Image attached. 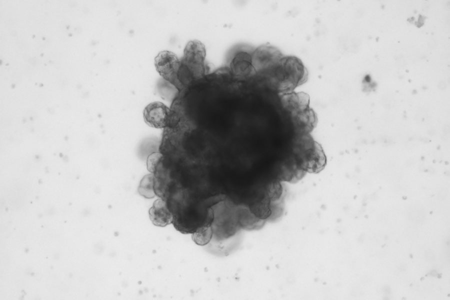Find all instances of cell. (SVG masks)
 <instances>
[{"label": "cell", "instance_id": "obj_12", "mask_svg": "<svg viewBox=\"0 0 450 300\" xmlns=\"http://www.w3.org/2000/svg\"><path fill=\"white\" fill-rule=\"evenodd\" d=\"M212 235V227L208 224L196 230L192 234V239L196 244L204 246L210 242Z\"/></svg>", "mask_w": 450, "mask_h": 300}, {"label": "cell", "instance_id": "obj_8", "mask_svg": "<svg viewBox=\"0 0 450 300\" xmlns=\"http://www.w3.org/2000/svg\"><path fill=\"white\" fill-rule=\"evenodd\" d=\"M230 66L233 74L238 76H246L256 72L252 64V55L246 52L236 54Z\"/></svg>", "mask_w": 450, "mask_h": 300}, {"label": "cell", "instance_id": "obj_6", "mask_svg": "<svg viewBox=\"0 0 450 300\" xmlns=\"http://www.w3.org/2000/svg\"><path fill=\"white\" fill-rule=\"evenodd\" d=\"M170 114L169 108L160 102L150 104L145 108L143 112L146 123L150 126L157 128L166 126Z\"/></svg>", "mask_w": 450, "mask_h": 300}, {"label": "cell", "instance_id": "obj_5", "mask_svg": "<svg viewBox=\"0 0 450 300\" xmlns=\"http://www.w3.org/2000/svg\"><path fill=\"white\" fill-rule=\"evenodd\" d=\"M282 57L277 48L265 44L258 48L252 53V64L256 72H270Z\"/></svg>", "mask_w": 450, "mask_h": 300}, {"label": "cell", "instance_id": "obj_13", "mask_svg": "<svg viewBox=\"0 0 450 300\" xmlns=\"http://www.w3.org/2000/svg\"><path fill=\"white\" fill-rule=\"evenodd\" d=\"M283 192V188L279 182L270 184L266 190V196L271 202H275L280 198Z\"/></svg>", "mask_w": 450, "mask_h": 300}, {"label": "cell", "instance_id": "obj_2", "mask_svg": "<svg viewBox=\"0 0 450 300\" xmlns=\"http://www.w3.org/2000/svg\"><path fill=\"white\" fill-rule=\"evenodd\" d=\"M206 54L205 46L200 42L194 40L187 44L179 72V80L183 88L204 76Z\"/></svg>", "mask_w": 450, "mask_h": 300}, {"label": "cell", "instance_id": "obj_3", "mask_svg": "<svg viewBox=\"0 0 450 300\" xmlns=\"http://www.w3.org/2000/svg\"><path fill=\"white\" fill-rule=\"evenodd\" d=\"M307 134H304L297 142L294 158L301 170L318 173L326 165V156L321 146Z\"/></svg>", "mask_w": 450, "mask_h": 300}, {"label": "cell", "instance_id": "obj_1", "mask_svg": "<svg viewBox=\"0 0 450 300\" xmlns=\"http://www.w3.org/2000/svg\"><path fill=\"white\" fill-rule=\"evenodd\" d=\"M270 72L274 86L283 94L292 92L306 82L308 76L302 61L293 56H283Z\"/></svg>", "mask_w": 450, "mask_h": 300}, {"label": "cell", "instance_id": "obj_7", "mask_svg": "<svg viewBox=\"0 0 450 300\" xmlns=\"http://www.w3.org/2000/svg\"><path fill=\"white\" fill-rule=\"evenodd\" d=\"M283 94L282 98L283 106L292 115L310 108V98L307 94L293 92Z\"/></svg>", "mask_w": 450, "mask_h": 300}, {"label": "cell", "instance_id": "obj_9", "mask_svg": "<svg viewBox=\"0 0 450 300\" xmlns=\"http://www.w3.org/2000/svg\"><path fill=\"white\" fill-rule=\"evenodd\" d=\"M292 116L297 130L304 134H308L316 126V116L310 108Z\"/></svg>", "mask_w": 450, "mask_h": 300}, {"label": "cell", "instance_id": "obj_11", "mask_svg": "<svg viewBox=\"0 0 450 300\" xmlns=\"http://www.w3.org/2000/svg\"><path fill=\"white\" fill-rule=\"evenodd\" d=\"M271 202L265 196L261 200L250 205L249 210L256 218L264 220L272 215Z\"/></svg>", "mask_w": 450, "mask_h": 300}, {"label": "cell", "instance_id": "obj_10", "mask_svg": "<svg viewBox=\"0 0 450 300\" xmlns=\"http://www.w3.org/2000/svg\"><path fill=\"white\" fill-rule=\"evenodd\" d=\"M150 216L156 226H164L173 222V214L170 211L165 202L158 200L150 210Z\"/></svg>", "mask_w": 450, "mask_h": 300}, {"label": "cell", "instance_id": "obj_4", "mask_svg": "<svg viewBox=\"0 0 450 300\" xmlns=\"http://www.w3.org/2000/svg\"><path fill=\"white\" fill-rule=\"evenodd\" d=\"M156 70L166 81L180 90L183 88L179 80L180 60L172 52H160L154 59Z\"/></svg>", "mask_w": 450, "mask_h": 300}, {"label": "cell", "instance_id": "obj_14", "mask_svg": "<svg viewBox=\"0 0 450 300\" xmlns=\"http://www.w3.org/2000/svg\"><path fill=\"white\" fill-rule=\"evenodd\" d=\"M160 157L161 156L158 153L152 154L148 156L147 161V166L148 170L152 172H153L154 170V167Z\"/></svg>", "mask_w": 450, "mask_h": 300}]
</instances>
